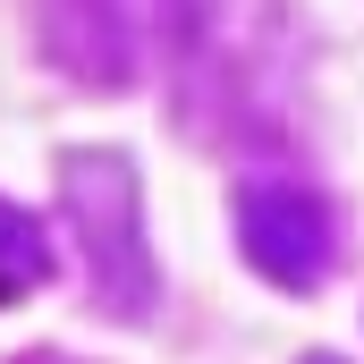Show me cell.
<instances>
[{"label":"cell","instance_id":"obj_4","mask_svg":"<svg viewBox=\"0 0 364 364\" xmlns=\"http://www.w3.org/2000/svg\"><path fill=\"white\" fill-rule=\"evenodd\" d=\"M305 364H339V356H305Z\"/></svg>","mask_w":364,"mask_h":364},{"label":"cell","instance_id":"obj_2","mask_svg":"<svg viewBox=\"0 0 364 364\" xmlns=\"http://www.w3.org/2000/svg\"><path fill=\"white\" fill-rule=\"evenodd\" d=\"M68 212H77V237L102 263V296L119 305V263L136 272V288L153 296V263H144V237H136V170L110 161V153H68Z\"/></svg>","mask_w":364,"mask_h":364},{"label":"cell","instance_id":"obj_1","mask_svg":"<svg viewBox=\"0 0 364 364\" xmlns=\"http://www.w3.org/2000/svg\"><path fill=\"white\" fill-rule=\"evenodd\" d=\"M237 246H246V263L279 288H322L331 263H339V220H331V203L314 195V186L296 178H263L237 195Z\"/></svg>","mask_w":364,"mask_h":364},{"label":"cell","instance_id":"obj_3","mask_svg":"<svg viewBox=\"0 0 364 364\" xmlns=\"http://www.w3.org/2000/svg\"><path fill=\"white\" fill-rule=\"evenodd\" d=\"M26 279H43V229L17 203H0V296L26 288Z\"/></svg>","mask_w":364,"mask_h":364}]
</instances>
